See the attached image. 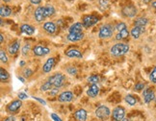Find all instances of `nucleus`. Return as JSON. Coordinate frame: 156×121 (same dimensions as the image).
<instances>
[{
  "mask_svg": "<svg viewBox=\"0 0 156 121\" xmlns=\"http://www.w3.org/2000/svg\"><path fill=\"white\" fill-rule=\"evenodd\" d=\"M129 51V45L124 42H118L111 47L110 53L114 57H121L125 55Z\"/></svg>",
  "mask_w": 156,
  "mask_h": 121,
  "instance_id": "f257e3e1",
  "label": "nucleus"
},
{
  "mask_svg": "<svg viewBox=\"0 0 156 121\" xmlns=\"http://www.w3.org/2000/svg\"><path fill=\"white\" fill-rule=\"evenodd\" d=\"M48 81L53 85V87H60L65 84V76L62 73H55L54 75H52L51 77H49Z\"/></svg>",
  "mask_w": 156,
  "mask_h": 121,
  "instance_id": "f03ea898",
  "label": "nucleus"
},
{
  "mask_svg": "<svg viewBox=\"0 0 156 121\" xmlns=\"http://www.w3.org/2000/svg\"><path fill=\"white\" fill-rule=\"evenodd\" d=\"M113 27L109 24H104L102 25L98 32V37L100 39H109L113 36Z\"/></svg>",
  "mask_w": 156,
  "mask_h": 121,
  "instance_id": "7ed1b4c3",
  "label": "nucleus"
},
{
  "mask_svg": "<svg viewBox=\"0 0 156 121\" xmlns=\"http://www.w3.org/2000/svg\"><path fill=\"white\" fill-rule=\"evenodd\" d=\"M96 115L99 119H107L111 115V111L107 106L102 105V106H99L96 110Z\"/></svg>",
  "mask_w": 156,
  "mask_h": 121,
  "instance_id": "20e7f679",
  "label": "nucleus"
},
{
  "mask_svg": "<svg viewBox=\"0 0 156 121\" xmlns=\"http://www.w3.org/2000/svg\"><path fill=\"white\" fill-rule=\"evenodd\" d=\"M112 119L114 121H121L124 120V117H125V110L124 108H122L121 106H118L116 107L113 110V112H112Z\"/></svg>",
  "mask_w": 156,
  "mask_h": 121,
  "instance_id": "39448f33",
  "label": "nucleus"
},
{
  "mask_svg": "<svg viewBox=\"0 0 156 121\" xmlns=\"http://www.w3.org/2000/svg\"><path fill=\"white\" fill-rule=\"evenodd\" d=\"M98 21V18L92 15H86V17H83V20H82V23L85 28H90V27H93V25H96Z\"/></svg>",
  "mask_w": 156,
  "mask_h": 121,
  "instance_id": "423d86ee",
  "label": "nucleus"
},
{
  "mask_svg": "<svg viewBox=\"0 0 156 121\" xmlns=\"http://www.w3.org/2000/svg\"><path fill=\"white\" fill-rule=\"evenodd\" d=\"M50 52V49L46 46H43V45H37L33 48V54L35 56H38V57H42V56L47 55Z\"/></svg>",
  "mask_w": 156,
  "mask_h": 121,
  "instance_id": "0eeeda50",
  "label": "nucleus"
},
{
  "mask_svg": "<svg viewBox=\"0 0 156 121\" xmlns=\"http://www.w3.org/2000/svg\"><path fill=\"white\" fill-rule=\"evenodd\" d=\"M122 14L127 17H134L137 15V9L133 5H127L122 8Z\"/></svg>",
  "mask_w": 156,
  "mask_h": 121,
  "instance_id": "6e6552de",
  "label": "nucleus"
},
{
  "mask_svg": "<svg viewBox=\"0 0 156 121\" xmlns=\"http://www.w3.org/2000/svg\"><path fill=\"white\" fill-rule=\"evenodd\" d=\"M143 102L146 104H149L155 99V93L152 88L150 87L146 88V90L143 92Z\"/></svg>",
  "mask_w": 156,
  "mask_h": 121,
  "instance_id": "1a4fd4ad",
  "label": "nucleus"
},
{
  "mask_svg": "<svg viewBox=\"0 0 156 121\" xmlns=\"http://www.w3.org/2000/svg\"><path fill=\"white\" fill-rule=\"evenodd\" d=\"M21 106H22L21 100H20V99L14 100V101H12V102L7 106V111L9 112H18Z\"/></svg>",
  "mask_w": 156,
  "mask_h": 121,
  "instance_id": "9d476101",
  "label": "nucleus"
},
{
  "mask_svg": "<svg viewBox=\"0 0 156 121\" xmlns=\"http://www.w3.org/2000/svg\"><path fill=\"white\" fill-rule=\"evenodd\" d=\"M72 99H73V94L72 92L69 90L63 91L58 97L59 102H62V103H68L71 102V101H72Z\"/></svg>",
  "mask_w": 156,
  "mask_h": 121,
  "instance_id": "9b49d317",
  "label": "nucleus"
},
{
  "mask_svg": "<svg viewBox=\"0 0 156 121\" xmlns=\"http://www.w3.org/2000/svg\"><path fill=\"white\" fill-rule=\"evenodd\" d=\"M84 25L83 23L81 22H74L72 25L68 28V33L71 34H77V33H82V31L84 29Z\"/></svg>",
  "mask_w": 156,
  "mask_h": 121,
  "instance_id": "f8f14e48",
  "label": "nucleus"
},
{
  "mask_svg": "<svg viewBox=\"0 0 156 121\" xmlns=\"http://www.w3.org/2000/svg\"><path fill=\"white\" fill-rule=\"evenodd\" d=\"M35 19L38 22H43L46 19V15H44V7H38L35 11Z\"/></svg>",
  "mask_w": 156,
  "mask_h": 121,
  "instance_id": "ddd939ff",
  "label": "nucleus"
},
{
  "mask_svg": "<svg viewBox=\"0 0 156 121\" xmlns=\"http://www.w3.org/2000/svg\"><path fill=\"white\" fill-rule=\"evenodd\" d=\"M43 28L44 29V31L46 32V33L48 34H54L56 30H57V25L54 23V22H52V21H47V22H44L43 23Z\"/></svg>",
  "mask_w": 156,
  "mask_h": 121,
  "instance_id": "4468645a",
  "label": "nucleus"
},
{
  "mask_svg": "<svg viewBox=\"0 0 156 121\" xmlns=\"http://www.w3.org/2000/svg\"><path fill=\"white\" fill-rule=\"evenodd\" d=\"M55 66V59L54 58H49L46 62V63L43 66V71L44 73H48L52 70V68Z\"/></svg>",
  "mask_w": 156,
  "mask_h": 121,
  "instance_id": "2eb2a0df",
  "label": "nucleus"
},
{
  "mask_svg": "<svg viewBox=\"0 0 156 121\" xmlns=\"http://www.w3.org/2000/svg\"><path fill=\"white\" fill-rule=\"evenodd\" d=\"M87 112L84 109H79L74 112V117L77 121H86L87 120Z\"/></svg>",
  "mask_w": 156,
  "mask_h": 121,
  "instance_id": "dca6fc26",
  "label": "nucleus"
},
{
  "mask_svg": "<svg viewBox=\"0 0 156 121\" xmlns=\"http://www.w3.org/2000/svg\"><path fill=\"white\" fill-rule=\"evenodd\" d=\"M98 93H99V87L97 86V84H93L87 90V95L90 97H96Z\"/></svg>",
  "mask_w": 156,
  "mask_h": 121,
  "instance_id": "f3484780",
  "label": "nucleus"
},
{
  "mask_svg": "<svg viewBox=\"0 0 156 121\" xmlns=\"http://www.w3.org/2000/svg\"><path fill=\"white\" fill-rule=\"evenodd\" d=\"M19 47H20V42L18 40H15V42H12L9 45V47H8V52H9V54L11 55H15L18 52Z\"/></svg>",
  "mask_w": 156,
  "mask_h": 121,
  "instance_id": "a211bd4d",
  "label": "nucleus"
},
{
  "mask_svg": "<svg viewBox=\"0 0 156 121\" xmlns=\"http://www.w3.org/2000/svg\"><path fill=\"white\" fill-rule=\"evenodd\" d=\"M145 28L146 27H138V26H134L132 29H131V32L130 34L131 36L134 38V39H139L140 38V36L142 33H143L145 32Z\"/></svg>",
  "mask_w": 156,
  "mask_h": 121,
  "instance_id": "6ab92c4d",
  "label": "nucleus"
},
{
  "mask_svg": "<svg viewBox=\"0 0 156 121\" xmlns=\"http://www.w3.org/2000/svg\"><path fill=\"white\" fill-rule=\"evenodd\" d=\"M83 38H84V34L83 33H77V34L68 33V35L67 36L68 40H69V42H79V40L83 39Z\"/></svg>",
  "mask_w": 156,
  "mask_h": 121,
  "instance_id": "aec40b11",
  "label": "nucleus"
},
{
  "mask_svg": "<svg viewBox=\"0 0 156 121\" xmlns=\"http://www.w3.org/2000/svg\"><path fill=\"white\" fill-rule=\"evenodd\" d=\"M65 56H68V58H79V59L83 57V55H82L81 52L77 49H74V48L65 51Z\"/></svg>",
  "mask_w": 156,
  "mask_h": 121,
  "instance_id": "412c9836",
  "label": "nucleus"
},
{
  "mask_svg": "<svg viewBox=\"0 0 156 121\" xmlns=\"http://www.w3.org/2000/svg\"><path fill=\"white\" fill-rule=\"evenodd\" d=\"M20 30L23 34L28 36H32L35 33V28L31 25H28V24H22L21 27H20Z\"/></svg>",
  "mask_w": 156,
  "mask_h": 121,
  "instance_id": "4be33fe9",
  "label": "nucleus"
},
{
  "mask_svg": "<svg viewBox=\"0 0 156 121\" xmlns=\"http://www.w3.org/2000/svg\"><path fill=\"white\" fill-rule=\"evenodd\" d=\"M149 23V19L146 18V17H139L135 20V26H138V27H146V24Z\"/></svg>",
  "mask_w": 156,
  "mask_h": 121,
  "instance_id": "5701e85b",
  "label": "nucleus"
},
{
  "mask_svg": "<svg viewBox=\"0 0 156 121\" xmlns=\"http://www.w3.org/2000/svg\"><path fill=\"white\" fill-rule=\"evenodd\" d=\"M12 14V10L9 7L7 6H1L0 7V15H1V17H7Z\"/></svg>",
  "mask_w": 156,
  "mask_h": 121,
  "instance_id": "b1692460",
  "label": "nucleus"
},
{
  "mask_svg": "<svg viewBox=\"0 0 156 121\" xmlns=\"http://www.w3.org/2000/svg\"><path fill=\"white\" fill-rule=\"evenodd\" d=\"M129 36V32L127 30V28L124 30H122L121 32H118V34L116 35V39L117 40H121V39H124Z\"/></svg>",
  "mask_w": 156,
  "mask_h": 121,
  "instance_id": "393cba45",
  "label": "nucleus"
},
{
  "mask_svg": "<svg viewBox=\"0 0 156 121\" xmlns=\"http://www.w3.org/2000/svg\"><path fill=\"white\" fill-rule=\"evenodd\" d=\"M55 14V9L53 6H44V15L46 17H49Z\"/></svg>",
  "mask_w": 156,
  "mask_h": 121,
  "instance_id": "a878e982",
  "label": "nucleus"
},
{
  "mask_svg": "<svg viewBox=\"0 0 156 121\" xmlns=\"http://www.w3.org/2000/svg\"><path fill=\"white\" fill-rule=\"evenodd\" d=\"M124 99H125V102L128 105H130V106H134V105H136V103H137L136 98H135L134 96L130 95V94L126 95Z\"/></svg>",
  "mask_w": 156,
  "mask_h": 121,
  "instance_id": "bb28decb",
  "label": "nucleus"
},
{
  "mask_svg": "<svg viewBox=\"0 0 156 121\" xmlns=\"http://www.w3.org/2000/svg\"><path fill=\"white\" fill-rule=\"evenodd\" d=\"M9 73L4 69V68H0V79H1L2 82H5V81H7L8 79H9Z\"/></svg>",
  "mask_w": 156,
  "mask_h": 121,
  "instance_id": "cd10ccee",
  "label": "nucleus"
},
{
  "mask_svg": "<svg viewBox=\"0 0 156 121\" xmlns=\"http://www.w3.org/2000/svg\"><path fill=\"white\" fill-rule=\"evenodd\" d=\"M53 87V85L49 82V81H47V82H46L43 85H42V87H40V90L42 91H47L49 90H51Z\"/></svg>",
  "mask_w": 156,
  "mask_h": 121,
  "instance_id": "c85d7f7f",
  "label": "nucleus"
},
{
  "mask_svg": "<svg viewBox=\"0 0 156 121\" xmlns=\"http://www.w3.org/2000/svg\"><path fill=\"white\" fill-rule=\"evenodd\" d=\"M99 76H97V75H92V76H90V77L88 78V82H90L92 85L93 84H97L98 82H99Z\"/></svg>",
  "mask_w": 156,
  "mask_h": 121,
  "instance_id": "c756f323",
  "label": "nucleus"
},
{
  "mask_svg": "<svg viewBox=\"0 0 156 121\" xmlns=\"http://www.w3.org/2000/svg\"><path fill=\"white\" fill-rule=\"evenodd\" d=\"M149 80L151 81V83L156 84V66H154L152 71H151V73L149 74Z\"/></svg>",
  "mask_w": 156,
  "mask_h": 121,
  "instance_id": "7c9ffc66",
  "label": "nucleus"
},
{
  "mask_svg": "<svg viewBox=\"0 0 156 121\" xmlns=\"http://www.w3.org/2000/svg\"><path fill=\"white\" fill-rule=\"evenodd\" d=\"M0 60H1V63H6L8 62V57L5 53V51H4L3 49L0 50Z\"/></svg>",
  "mask_w": 156,
  "mask_h": 121,
  "instance_id": "2f4dec72",
  "label": "nucleus"
},
{
  "mask_svg": "<svg viewBox=\"0 0 156 121\" xmlns=\"http://www.w3.org/2000/svg\"><path fill=\"white\" fill-rule=\"evenodd\" d=\"M99 6L102 10H106L109 6V0H99Z\"/></svg>",
  "mask_w": 156,
  "mask_h": 121,
  "instance_id": "473e14b6",
  "label": "nucleus"
},
{
  "mask_svg": "<svg viewBox=\"0 0 156 121\" xmlns=\"http://www.w3.org/2000/svg\"><path fill=\"white\" fill-rule=\"evenodd\" d=\"M116 30L118 31V32H121V31H122V30H124V29H126V24L125 23H124V22H120V23H118L117 25H116Z\"/></svg>",
  "mask_w": 156,
  "mask_h": 121,
  "instance_id": "72a5a7b5",
  "label": "nucleus"
},
{
  "mask_svg": "<svg viewBox=\"0 0 156 121\" xmlns=\"http://www.w3.org/2000/svg\"><path fill=\"white\" fill-rule=\"evenodd\" d=\"M30 49H31V45H30V44H25V45H23V47H22V54L24 56L27 55L28 53H29Z\"/></svg>",
  "mask_w": 156,
  "mask_h": 121,
  "instance_id": "f704fd0d",
  "label": "nucleus"
},
{
  "mask_svg": "<svg viewBox=\"0 0 156 121\" xmlns=\"http://www.w3.org/2000/svg\"><path fill=\"white\" fill-rule=\"evenodd\" d=\"M134 88H135V90H136V91H142V90H143V88H145V84H143V83H138V84L135 85Z\"/></svg>",
  "mask_w": 156,
  "mask_h": 121,
  "instance_id": "c9c22d12",
  "label": "nucleus"
},
{
  "mask_svg": "<svg viewBox=\"0 0 156 121\" xmlns=\"http://www.w3.org/2000/svg\"><path fill=\"white\" fill-rule=\"evenodd\" d=\"M32 74H33V71H32V69H30V68H25V69L23 70L24 77L28 78V77H30V76H32Z\"/></svg>",
  "mask_w": 156,
  "mask_h": 121,
  "instance_id": "e433bc0d",
  "label": "nucleus"
},
{
  "mask_svg": "<svg viewBox=\"0 0 156 121\" xmlns=\"http://www.w3.org/2000/svg\"><path fill=\"white\" fill-rule=\"evenodd\" d=\"M68 73L71 74V75H75L77 73V68L74 67V66H71V67H68Z\"/></svg>",
  "mask_w": 156,
  "mask_h": 121,
  "instance_id": "4c0bfd02",
  "label": "nucleus"
},
{
  "mask_svg": "<svg viewBox=\"0 0 156 121\" xmlns=\"http://www.w3.org/2000/svg\"><path fill=\"white\" fill-rule=\"evenodd\" d=\"M59 93V87H53V88H51V91H50V95L51 96H54V95H56V94H58Z\"/></svg>",
  "mask_w": 156,
  "mask_h": 121,
  "instance_id": "58836bf2",
  "label": "nucleus"
},
{
  "mask_svg": "<svg viewBox=\"0 0 156 121\" xmlns=\"http://www.w3.org/2000/svg\"><path fill=\"white\" fill-rule=\"evenodd\" d=\"M18 98L20 100H24V99H27L28 98V95L26 93H24V92H20V93L18 94Z\"/></svg>",
  "mask_w": 156,
  "mask_h": 121,
  "instance_id": "ea45409f",
  "label": "nucleus"
},
{
  "mask_svg": "<svg viewBox=\"0 0 156 121\" xmlns=\"http://www.w3.org/2000/svg\"><path fill=\"white\" fill-rule=\"evenodd\" d=\"M50 116H51V118L53 119V121H63L62 119L59 117L58 115H57L56 114H53V112L50 114Z\"/></svg>",
  "mask_w": 156,
  "mask_h": 121,
  "instance_id": "a19ab883",
  "label": "nucleus"
},
{
  "mask_svg": "<svg viewBox=\"0 0 156 121\" xmlns=\"http://www.w3.org/2000/svg\"><path fill=\"white\" fill-rule=\"evenodd\" d=\"M33 98H34L35 100H37V101H39V102H40V104H43V105H46V101H44V100H43L42 98H40V97H36V96H34V97H33Z\"/></svg>",
  "mask_w": 156,
  "mask_h": 121,
  "instance_id": "79ce46f5",
  "label": "nucleus"
},
{
  "mask_svg": "<svg viewBox=\"0 0 156 121\" xmlns=\"http://www.w3.org/2000/svg\"><path fill=\"white\" fill-rule=\"evenodd\" d=\"M42 1L43 0H30V2L32 4H34V5H38V4H40Z\"/></svg>",
  "mask_w": 156,
  "mask_h": 121,
  "instance_id": "37998d69",
  "label": "nucleus"
},
{
  "mask_svg": "<svg viewBox=\"0 0 156 121\" xmlns=\"http://www.w3.org/2000/svg\"><path fill=\"white\" fill-rule=\"evenodd\" d=\"M3 121H15V117H14V116H9V117H7L6 119H4Z\"/></svg>",
  "mask_w": 156,
  "mask_h": 121,
  "instance_id": "c03bdc74",
  "label": "nucleus"
},
{
  "mask_svg": "<svg viewBox=\"0 0 156 121\" xmlns=\"http://www.w3.org/2000/svg\"><path fill=\"white\" fill-rule=\"evenodd\" d=\"M4 42V36H3V34H1V35H0V42Z\"/></svg>",
  "mask_w": 156,
  "mask_h": 121,
  "instance_id": "a18cd8bd",
  "label": "nucleus"
},
{
  "mask_svg": "<svg viewBox=\"0 0 156 121\" xmlns=\"http://www.w3.org/2000/svg\"><path fill=\"white\" fill-rule=\"evenodd\" d=\"M18 80H19V81H21L22 83L25 82V80H24V78H22V77H18Z\"/></svg>",
  "mask_w": 156,
  "mask_h": 121,
  "instance_id": "49530a36",
  "label": "nucleus"
},
{
  "mask_svg": "<svg viewBox=\"0 0 156 121\" xmlns=\"http://www.w3.org/2000/svg\"><path fill=\"white\" fill-rule=\"evenodd\" d=\"M152 7L154 8V9H156V1L152 2Z\"/></svg>",
  "mask_w": 156,
  "mask_h": 121,
  "instance_id": "de8ad7c7",
  "label": "nucleus"
},
{
  "mask_svg": "<svg viewBox=\"0 0 156 121\" xmlns=\"http://www.w3.org/2000/svg\"><path fill=\"white\" fill-rule=\"evenodd\" d=\"M143 2H145L146 4H147V3H149V2H151V0H143Z\"/></svg>",
  "mask_w": 156,
  "mask_h": 121,
  "instance_id": "09e8293b",
  "label": "nucleus"
},
{
  "mask_svg": "<svg viewBox=\"0 0 156 121\" xmlns=\"http://www.w3.org/2000/svg\"><path fill=\"white\" fill-rule=\"evenodd\" d=\"M24 64H25V63H24V62H21V63H19V66H24Z\"/></svg>",
  "mask_w": 156,
  "mask_h": 121,
  "instance_id": "8fccbe9b",
  "label": "nucleus"
},
{
  "mask_svg": "<svg viewBox=\"0 0 156 121\" xmlns=\"http://www.w3.org/2000/svg\"><path fill=\"white\" fill-rule=\"evenodd\" d=\"M2 1H3V2H10L11 0H2Z\"/></svg>",
  "mask_w": 156,
  "mask_h": 121,
  "instance_id": "3c124183",
  "label": "nucleus"
},
{
  "mask_svg": "<svg viewBox=\"0 0 156 121\" xmlns=\"http://www.w3.org/2000/svg\"><path fill=\"white\" fill-rule=\"evenodd\" d=\"M121 121H129V120H128V119H127V118H124V120H121Z\"/></svg>",
  "mask_w": 156,
  "mask_h": 121,
  "instance_id": "603ef678",
  "label": "nucleus"
},
{
  "mask_svg": "<svg viewBox=\"0 0 156 121\" xmlns=\"http://www.w3.org/2000/svg\"><path fill=\"white\" fill-rule=\"evenodd\" d=\"M154 101H155V102H156V96H155V99H154Z\"/></svg>",
  "mask_w": 156,
  "mask_h": 121,
  "instance_id": "864d4df0",
  "label": "nucleus"
},
{
  "mask_svg": "<svg viewBox=\"0 0 156 121\" xmlns=\"http://www.w3.org/2000/svg\"><path fill=\"white\" fill-rule=\"evenodd\" d=\"M67 1H72V0H67Z\"/></svg>",
  "mask_w": 156,
  "mask_h": 121,
  "instance_id": "5fc2aeb1",
  "label": "nucleus"
}]
</instances>
